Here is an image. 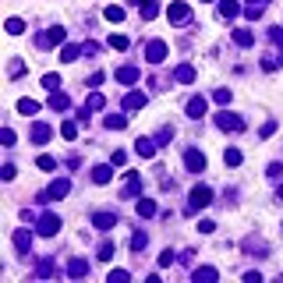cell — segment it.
I'll return each instance as SVG.
<instances>
[{
  "label": "cell",
  "instance_id": "15",
  "mask_svg": "<svg viewBox=\"0 0 283 283\" xmlns=\"http://www.w3.org/2000/svg\"><path fill=\"white\" fill-rule=\"evenodd\" d=\"M149 99H145V92H131L128 99H124V110H142Z\"/></svg>",
  "mask_w": 283,
  "mask_h": 283
},
{
  "label": "cell",
  "instance_id": "34",
  "mask_svg": "<svg viewBox=\"0 0 283 283\" xmlns=\"http://www.w3.org/2000/svg\"><path fill=\"white\" fill-rule=\"evenodd\" d=\"M145 244H149V237H145V234H135V237H131V251H142Z\"/></svg>",
  "mask_w": 283,
  "mask_h": 283
},
{
  "label": "cell",
  "instance_id": "37",
  "mask_svg": "<svg viewBox=\"0 0 283 283\" xmlns=\"http://www.w3.org/2000/svg\"><path fill=\"white\" fill-rule=\"evenodd\" d=\"M212 99H216V103H230V89H216Z\"/></svg>",
  "mask_w": 283,
  "mask_h": 283
},
{
  "label": "cell",
  "instance_id": "36",
  "mask_svg": "<svg viewBox=\"0 0 283 283\" xmlns=\"http://www.w3.org/2000/svg\"><path fill=\"white\" fill-rule=\"evenodd\" d=\"M128 276H131L128 269H114V273H110V283H124Z\"/></svg>",
  "mask_w": 283,
  "mask_h": 283
},
{
  "label": "cell",
  "instance_id": "44",
  "mask_svg": "<svg viewBox=\"0 0 283 283\" xmlns=\"http://www.w3.org/2000/svg\"><path fill=\"white\" fill-rule=\"evenodd\" d=\"M248 4H251V7H262V4H266V0H248Z\"/></svg>",
  "mask_w": 283,
  "mask_h": 283
},
{
  "label": "cell",
  "instance_id": "2",
  "mask_svg": "<svg viewBox=\"0 0 283 283\" xmlns=\"http://www.w3.org/2000/svg\"><path fill=\"white\" fill-rule=\"evenodd\" d=\"M57 230H61V216H53V212L39 216V234H43V237H53Z\"/></svg>",
  "mask_w": 283,
  "mask_h": 283
},
{
  "label": "cell",
  "instance_id": "31",
  "mask_svg": "<svg viewBox=\"0 0 283 283\" xmlns=\"http://www.w3.org/2000/svg\"><path fill=\"white\" fill-rule=\"evenodd\" d=\"M138 174H128V184H124V195H135V191H138Z\"/></svg>",
  "mask_w": 283,
  "mask_h": 283
},
{
  "label": "cell",
  "instance_id": "20",
  "mask_svg": "<svg viewBox=\"0 0 283 283\" xmlns=\"http://www.w3.org/2000/svg\"><path fill=\"white\" fill-rule=\"evenodd\" d=\"M106 128H110V131H124V128H128V117H121V114H110V117H106Z\"/></svg>",
  "mask_w": 283,
  "mask_h": 283
},
{
  "label": "cell",
  "instance_id": "39",
  "mask_svg": "<svg viewBox=\"0 0 283 283\" xmlns=\"http://www.w3.org/2000/svg\"><path fill=\"white\" fill-rule=\"evenodd\" d=\"M78 53H81L78 46H64V53H61V57H64V61H78Z\"/></svg>",
  "mask_w": 283,
  "mask_h": 283
},
{
  "label": "cell",
  "instance_id": "35",
  "mask_svg": "<svg viewBox=\"0 0 283 283\" xmlns=\"http://www.w3.org/2000/svg\"><path fill=\"white\" fill-rule=\"evenodd\" d=\"M110 46L114 50H128V36H110Z\"/></svg>",
  "mask_w": 283,
  "mask_h": 283
},
{
  "label": "cell",
  "instance_id": "10",
  "mask_svg": "<svg viewBox=\"0 0 283 283\" xmlns=\"http://www.w3.org/2000/svg\"><path fill=\"white\" fill-rule=\"evenodd\" d=\"M68 191H71V181H64V177H61V181H53V184H50V191H46V199H64Z\"/></svg>",
  "mask_w": 283,
  "mask_h": 283
},
{
  "label": "cell",
  "instance_id": "7",
  "mask_svg": "<svg viewBox=\"0 0 283 283\" xmlns=\"http://www.w3.org/2000/svg\"><path fill=\"white\" fill-rule=\"evenodd\" d=\"M166 18H170V21H188V18H191V7H188V4H170Z\"/></svg>",
  "mask_w": 283,
  "mask_h": 283
},
{
  "label": "cell",
  "instance_id": "23",
  "mask_svg": "<svg viewBox=\"0 0 283 283\" xmlns=\"http://www.w3.org/2000/svg\"><path fill=\"white\" fill-rule=\"evenodd\" d=\"M138 216H145V219L156 216V202L152 199H138Z\"/></svg>",
  "mask_w": 283,
  "mask_h": 283
},
{
  "label": "cell",
  "instance_id": "5",
  "mask_svg": "<svg viewBox=\"0 0 283 283\" xmlns=\"http://www.w3.org/2000/svg\"><path fill=\"white\" fill-rule=\"evenodd\" d=\"M68 36H64V29L57 25V29H50V32H43L39 36V46H57V43H64Z\"/></svg>",
  "mask_w": 283,
  "mask_h": 283
},
{
  "label": "cell",
  "instance_id": "12",
  "mask_svg": "<svg viewBox=\"0 0 283 283\" xmlns=\"http://www.w3.org/2000/svg\"><path fill=\"white\" fill-rule=\"evenodd\" d=\"M237 14H241L237 0H219V18H237Z\"/></svg>",
  "mask_w": 283,
  "mask_h": 283
},
{
  "label": "cell",
  "instance_id": "4",
  "mask_svg": "<svg viewBox=\"0 0 283 283\" xmlns=\"http://www.w3.org/2000/svg\"><path fill=\"white\" fill-rule=\"evenodd\" d=\"M145 57H149V64H159V61H166V43H163V39H156V43H149V50H145Z\"/></svg>",
  "mask_w": 283,
  "mask_h": 283
},
{
  "label": "cell",
  "instance_id": "11",
  "mask_svg": "<svg viewBox=\"0 0 283 283\" xmlns=\"http://www.w3.org/2000/svg\"><path fill=\"white\" fill-rule=\"evenodd\" d=\"M14 248L25 255V251L32 248V234H29V230H14Z\"/></svg>",
  "mask_w": 283,
  "mask_h": 283
},
{
  "label": "cell",
  "instance_id": "29",
  "mask_svg": "<svg viewBox=\"0 0 283 283\" xmlns=\"http://www.w3.org/2000/svg\"><path fill=\"white\" fill-rule=\"evenodd\" d=\"M103 103H106V99H103L99 92H92V96H89V103H85V110H103Z\"/></svg>",
  "mask_w": 283,
  "mask_h": 283
},
{
  "label": "cell",
  "instance_id": "30",
  "mask_svg": "<svg viewBox=\"0 0 283 283\" xmlns=\"http://www.w3.org/2000/svg\"><path fill=\"white\" fill-rule=\"evenodd\" d=\"M223 163H227V166H237V163H241V152H237V149H227V152H223Z\"/></svg>",
  "mask_w": 283,
  "mask_h": 283
},
{
  "label": "cell",
  "instance_id": "6",
  "mask_svg": "<svg viewBox=\"0 0 283 283\" xmlns=\"http://www.w3.org/2000/svg\"><path fill=\"white\" fill-rule=\"evenodd\" d=\"M184 166H188L191 174H199V170H206V156L191 149V152H184Z\"/></svg>",
  "mask_w": 283,
  "mask_h": 283
},
{
  "label": "cell",
  "instance_id": "13",
  "mask_svg": "<svg viewBox=\"0 0 283 283\" xmlns=\"http://www.w3.org/2000/svg\"><path fill=\"white\" fill-rule=\"evenodd\" d=\"M68 276H74V280H78V276H89V262L71 259V262H68Z\"/></svg>",
  "mask_w": 283,
  "mask_h": 283
},
{
  "label": "cell",
  "instance_id": "33",
  "mask_svg": "<svg viewBox=\"0 0 283 283\" xmlns=\"http://www.w3.org/2000/svg\"><path fill=\"white\" fill-rule=\"evenodd\" d=\"M61 135H64V138H74V135H78V124L64 121V124H61Z\"/></svg>",
  "mask_w": 283,
  "mask_h": 283
},
{
  "label": "cell",
  "instance_id": "22",
  "mask_svg": "<svg viewBox=\"0 0 283 283\" xmlns=\"http://www.w3.org/2000/svg\"><path fill=\"white\" fill-rule=\"evenodd\" d=\"M103 18H106V21H124V7H117V4H110V7L103 11Z\"/></svg>",
  "mask_w": 283,
  "mask_h": 283
},
{
  "label": "cell",
  "instance_id": "21",
  "mask_svg": "<svg viewBox=\"0 0 283 283\" xmlns=\"http://www.w3.org/2000/svg\"><path fill=\"white\" fill-rule=\"evenodd\" d=\"M50 106H53V110H68V106H71V99L64 96V92H61V89H57V92L50 96Z\"/></svg>",
  "mask_w": 283,
  "mask_h": 283
},
{
  "label": "cell",
  "instance_id": "43",
  "mask_svg": "<svg viewBox=\"0 0 283 283\" xmlns=\"http://www.w3.org/2000/svg\"><path fill=\"white\" fill-rule=\"evenodd\" d=\"M4 145H7V149L14 145V131H11V128H4Z\"/></svg>",
  "mask_w": 283,
  "mask_h": 283
},
{
  "label": "cell",
  "instance_id": "17",
  "mask_svg": "<svg viewBox=\"0 0 283 283\" xmlns=\"http://www.w3.org/2000/svg\"><path fill=\"white\" fill-rule=\"evenodd\" d=\"M110 177H114L110 166H92V181H96V184H110Z\"/></svg>",
  "mask_w": 283,
  "mask_h": 283
},
{
  "label": "cell",
  "instance_id": "41",
  "mask_svg": "<svg viewBox=\"0 0 283 283\" xmlns=\"http://www.w3.org/2000/svg\"><path fill=\"white\" fill-rule=\"evenodd\" d=\"M7 71H11V78H18V74L25 71V64H21V61H11V68H7Z\"/></svg>",
  "mask_w": 283,
  "mask_h": 283
},
{
  "label": "cell",
  "instance_id": "25",
  "mask_svg": "<svg viewBox=\"0 0 283 283\" xmlns=\"http://www.w3.org/2000/svg\"><path fill=\"white\" fill-rule=\"evenodd\" d=\"M46 138H50V124H36V128H32V142H39V145H43Z\"/></svg>",
  "mask_w": 283,
  "mask_h": 283
},
{
  "label": "cell",
  "instance_id": "26",
  "mask_svg": "<svg viewBox=\"0 0 283 283\" xmlns=\"http://www.w3.org/2000/svg\"><path fill=\"white\" fill-rule=\"evenodd\" d=\"M18 110H21L25 117H32V114L39 110V103H36V99H21V103H18Z\"/></svg>",
  "mask_w": 283,
  "mask_h": 283
},
{
  "label": "cell",
  "instance_id": "9",
  "mask_svg": "<svg viewBox=\"0 0 283 283\" xmlns=\"http://www.w3.org/2000/svg\"><path fill=\"white\" fill-rule=\"evenodd\" d=\"M135 152H138L142 159H152V156H156V142L152 138H138L135 142Z\"/></svg>",
  "mask_w": 283,
  "mask_h": 283
},
{
  "label": "cell",
  "instance_id": "28",
  "mask_svg": "<svg viewBox=\"0 0 283 283\" xmlns=\"http://www.w3.org/2000/svg\"><path fill=\"white\" fill-rule=\"evenodd\" d=\"M43 85H46L50 92H57V89H61V74H43Z\"/></svg>",
  "mask_w": 283,
  "mask_h": 283
},
{
  "label": "cell",
  "instance_id": "32",
  "mask_svg": "<svg viewBox=\"0 0 283 283\" xmlns=\"http://www.w3.org/2000/svg\"><path fill=\"white\" fill-rule=\"evenodd\" d=\"M216 276H219V273L209 269V266H206V269H195V280H216Z\"/></svg>",
  "mask_w": 283,
  "mask_h": 283
},
{
  "label": "cell",
  "instance_id": "16",
  "mask_svg": "<svg viewBox=\"0 0 283 283\" xmlns=\"http://www.w3.org/2000/svg\"><path fill=\"white\" fill-rule=\"evenodd\" d=\"M202 114H206V99H202V96H195V99L188 103V117H195V121H199Z\"/></svg>",
  "mask_w": 283,
  "mask_h": 283
},
{
  "label": "cell",
  "instance_id": "40",
  "mask_svg": "<svg viewBox=\"0 0 283 283\" xmlns=\"http://www.w3.org/2000/svg\"><path fill=\"white\" fill-rule=\"evenodd\" d=\"M99 259H114V244H110V241L99 244Z\"/></svg>",
  "mask_w": 283,
  "mask_h": 283
},
{
  "label": "cell",
  "instance_id": "19",
  "mask_svg": "<svg viewBox=\"0 0 283 283\" xmlns=\"http://www.w3.org/2000/svg\"><path fill=\"white\" fill-rule=\"evenodd\" d=\"M234 43H237V46H251V43H255V32H248V29H237V32H234Z\"/></svg>",
  "mask_w": 283,
  "mask_h": 283
},
{
  "label": "cell",
  "instance_id": "14",
  "mask_svg": "<svg viewBox=\"0 0 283 283\" xmlns=\"http://www.w3.org/2000/svg\"><path fill=\"white\" fill-rule=\"evenodd\" d=\"M138 11H142V18L149 21V18L159 14V4H156V0H138Z\"/></svg>",
  "mask_w": 283,
  "mask_h": 283
},
{
  "label": "cell",
  "instance_id": "27",
  "mask_svg": "<svg viewBox=\"0 0 283 283\" xmlns=\"http://www.w3.org/2000/svg\"><path fill=\"white\" fill-rule=\"evenodd\" d=\"M7 32H11V36H21V32H25L21 18H7Z\"/></svg>",
  "mask_w": 283,
  "mask_h": 283
},
{
  "label": "cell",
  "instance_id": "42",
  "mask_svg": "<svg viewBox=\"0 0 283 283\" xmlns=\"http://www.w3.org/2000/svg\"><path fill=\"white\" fill-rule=\"evenodd\" d=\"M199 230H202V234H212V230H216V223H212V219H202V223H199Z\"/></svg>",
  "mask_w": 283,
  "mask_h": 283
},
{
  "label": "cell",
  "instance_id": "8",
  "mask_svg": "<svg viewBox=\"0 0 283 283\" xmlns=\"http://www.w3.org/2000/svg\"><path fill=\"white\" fill-rule=\"evenodd\" d=\"M92 223H96L99 230H114V227H117V216H114V212H96Z\"/></svg>",
  "mask_w": 283,
  "mask_h": 283
},
{
  "label": "cell",
  "instance_id": "24",
  "mask_svg": "<svg viewBox=\"0 0 283 283\" xmlns=\"http://www.w3.org/2000/svg\"><path fill=\"white\" fill-rule=\"evenodd\" d=\"M117 81L131 85V81H138V71H135V68H121V71H117Z\"/></svg>",
  "mask_w": 283,
  "mask_h": 283
},
{
  "label": "cell",
  "instance_id": "38",
  "mask_svg": "<svg viewBox=\"0 0 283 283\" xmlns=\"http://www.w3.org/2000/svg\"><path fill=\"white\" fill-rule=\"evenodd\" d=\"M53 166H57L53 156H39V170H53Z\"/></svg>",
  "mask_w": 283,
  "mask_h": 283
},
{
  "label": "cell",
  "instance_id": "45",
  "mask_svg": "<svg viewBox=\"0 0 283 283\" xmlns=\"http://www.w3.org/2000/svg\"><path fill=\"white\" fill-rule=\"evenodd\" d=\"M280 199H283V184H280Z\"/></svg>",
  "mask_w": 283,
  "mask_h": 283
},
{
  "label": "cell",
  "instance_id": "1",
  "mask_svg": "<svg viewBox=\"0 0 283 283\" xmlns=\"http://www.w3.org/2000/svg\"><path fill=\"white\" fill-rule=\"evenodd\" d=\"M216 128H219V131H244V121H241L237 114H227V110H223V114H216Z\"/></svg>",
  "mask_w": 283,
  "mask_h": 283
},
{
  "label": "cell",
  "instance_id": "3",
  "mask_svg": "<svg viewBox=\"0 0 283 283\" xmlns=\"http://www.w3.org/2000/svg\"><path fill=\"white\" fill-rule=\"evenodd\" d=\"M209 202H212V191H209V188H195V191H191V202H188V209H191V212H195V209H206Z\"/></svg>",
  "mask_w": 283,
  "mask_h": 283
},
{
  "label": "cell",
  "instance_id": "18",
  "mask_svg": "<svg viewBox=\"0 0 283 283\" xmlns=\"http://www.w3.org/2000/svg\"><path fill=\"white\" fill-rule=\"evenodd\" d=\"M174 78H177V81H184V85H188V81H195V68H191V64H181V68L174 71Z\"/></svg>",
  "mask_w": 283,
  "mask_h": 283
}]
</instances>
